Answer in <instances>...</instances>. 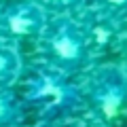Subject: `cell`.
<instances>
[{
    "mask_svg": "<svg viewBox=\"0 0 127 127\" xmlns=\"http://www.w3.org/2000/svg\"><path fill=\"white\" fill-rule=\"evenodd\" d=\"M123 55H125V62H127V32H125V38H123Z\"/></svg>",
    "mask_w": 127,
    "mask_h": 127,
    "instance_id": "cell-10",
    "label": "cell"
},
{
    "mask_svg": "<svg viewBox=\"0 0 127 127\" xmlns=\"http://www.w3.org/2000/svg\"><path fill=\"white\" fill-rule=\"evenodd\" d=\"M38 47L42 64L68 76L87 68L93 55L89 34L72 15H55L47 19L45 30L38 36Z\"/></svg>",
    "mask_w": 127,
    "mask_h": 127,
    "instance_id": "cell-1",
    "label": "cell"
},
{
    "mask_svg": "<svg viewBox=\"0 0 127 127\" xmlns=\"http://www.w3.org/2000/svg\"><path fill=\"white\" fill-rule=\"evenodd\" d=\"M21 57L15 49V42L0 36V87L11 89V85L21 76Z\"/></svg>",
    "mask_w": 127,
    "mask_h": 127,
    "instance_id": "cell-5",
    "label": "cell"
},
{
    "mask_svg": "<svg viewBox=\"0 0 127 127\" xmlns=\"http://www.w3.org/2000/svg\"><path fill=\"white\" fill-rule=\"evenodd\" d=\"M47 15H72L85 4V0H34Z\"/></svg>",
    "mask_w": 127,
    "mask_h": 127,
    "instance_id": "cell-8",
    "label": "cell"
},
{
    "mask_svg": "<svg viewBox=\"0 0 127 127\" xmlns=\"http://www.w3.org/2000/svg\"><path fill=\"white\" fill-rule=\"evenodd\" d=\"M53 127H83V125H76V123H68V121H62V123H55Z\"/></svg>",
    "mask_w": 127,
    "mask_h": 127,
    "instance_id": "cell-9",
    "label": "cell"
},
{
    "mask_svg": "<svg viewBox=\"0 0 127 127\" xmlns=\"http://www.w3.org/2000/svg\"><path fill=\"white\" fill-rule=\"evenodd\" d=\"M21 121V102L6 87H0V127H17Z\"/></svg>",
    "mask_w": 127,
    "mask_h": 127,
    "instance_id": "cell-7",
    "label": "cell"
},
{
    "mask_svg": "<svg viewBox=\"0 0 127 127\" xmlns=\"http://www.w3.org/2000/svg\"><path fill=\"white\" fill-rule=\"evenodd\" d=\"M89 11L104 23L117 28L127 23V0H85Z\"/></svg>",
    "mask_w": 127,
    "mask_h": 127,
    "instance_id": "cell-6",
    "label": "cell"
},
{
    "mask_svg": "<svg viewBox=\"0 0 127 127\" xmlns=\"http://www.w3.org/2000/svg\"><path fill=\"white\" fill-rule=\"evenodd\" d=\"M23 97L38 119L53 125L72 117L83 102L81 89L70 81L68 74L49 68L42 62L28 72Z\"/></svg>",
    "mask_w": 127,
    "mask_h": 127,
    "instance_id": "cell-2",
    "label": "cell"
},
{
    "mask_svg": "<svg viewBox=\"0 0 127 127\" xmlns=\"http://www.w3.org/2000/svg\"><path fill=\"white\" fill-rule=\"evenodd\" d=\"M81 95L100 123H112L121 119L127 112V68L112 64L93 68Z\"/></svg>",
    "mask_w": 127,
    "mask_h": 127,
    "instance_id": "cell-3",
    "label": "cell"
},
{
    "mask_svg": "<svg viewBox=\"0 0 127 127\" xmlns=\"http://www.w3.org/2000/svg\"><path fill=\"white\" fill-rule=\"evenodd\" d=\"M49 15L34 0H6L0 6V36L11 42L42 34Z\"/></svg>",
    "mask_w": 127,
    "mask_h": 127,
    "instance_id": "cell-4",
    "label": "cell"
}]
</instances>
